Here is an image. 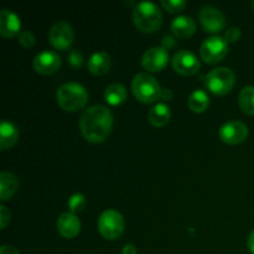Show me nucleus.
Instances as JSON below:
<instances>
[{"instance_id":"obj_6","label":"nucleus","mask_w":254,"mask_h":254,"mask_svg":"<svg viewBox=\"0 0 254 254\" xmlns=\"http://www.w3.org/2000/svg\"><path fill=\"white\" fill-rule=\"evenodd\" d=\"M98 231L106 240H117L124 231V218L116 210L103 211L98 218Z\"/></svg>"},{"instance_id":"obj_17","label":"nucleus","mask_w":254,"mask_h":254,"mask_svg":"<svg viewBox=\"0 0 254 254\" xmlns=\"http://www.w3.org/2000/svg\"><path fill=\"white\" fill-rule=\"evenodd\" d=\"M111 68V56L104 51H97L89 57L88 69L96 76L107 73Z\"/></svg>"},{"instance_id":"obj_12","label":"nucleus","mask_w":254,"mask_h":254,"mask_svg":"<svg viewBox=\"0 0 254 254\" xmlns=\"http://www.w3.org/2000/svg\"><path fill=\"white\" fill-rule=\"evenodd\" d=\"M61 67V57L57 52L45 50L39 52L34 59V68L37 73L52 74Z\"/></svg>"},{"instance_id":"obj_31","label":"nucleus","mask_w":254,"mask_h":254,"mask_svg":"<svg viewBox=\"0 0 254 254\" xmlns=\"http://www.w3.org/2000/svg\"><path fill=\"white\" fill-rule=\"evenodd\" d=\"M174 45H175V40H174V37H171V36H168V35H166V36H164V39H163V47L164 49H170V47H173Z\"/></svg>"},{"instance_id":"obj_30","label":"nucleus","mask_w":254,"mask_h":254,"mask_svg":"<svg viewBox=\"0 0 254 254\" xmlns=\"http://www.w3.org/2000/svg\"><path fill=\"white\" fill-rule=\"evenodd\" d=\"M0 254H20V252L11 246H2L0 248Z\"/></svg>"},{"instance_id":"obj_18","label":"nucleus","mask_w":254,"mask_h":254,"mask_svg":"<svg viewBox=\"0 0 254 254\" xmlns=\"http://www.w3.org/2000/svg\"><path fill=\"white\" fill-rule=\"evenodd\" d=\"M17 138H19V130H17L16 126L4 119L0 126V148L1 150H6L15 145Z\"/></svg>"},{"instance_id":"obj_20","label":"nucleus","mask_w":254,"mask_h":254,"mask_svg":"<svg viewBox=\"0 0 254 254\" xmlns=\"http://www.w3.org/2000/svg\"><path fill=\"white\" fill-rule=\"evenodd\" d=\"M171 117L170 108L165 103H158L149 111L148 119L154 127H164L169 123Z\"/></svg>"},{"instance_id":"obj_1","label":"nucleus","mask_w":254,"mask_h":254,"mask_svg":"<svg viewBox=\"0 0 254 254\" xmlns=\"http://www.w3.org/2000/svg\"><path fill=\"white\" fill-rule=\"evenodd\" d=\"M113 128V114L107 107L97 104L84 111L79 119V129L84 139L91 143H102Z\"/></svg>"},{"instance_id":"obj_27","label":"nucleus","mask_w":254,"mask_h":254,"mask_svg":"<svg viewBox=\"0 0 254 254\" xmlns=\"http://www.w3.org/2000/svg\"><path fill=\"white\" fill-rule=\"evenodd\" d=\"M83 55L77 50H72L68 55V64L74 68H78L83 64Z\"/></svg>"},{"instance_id":"obj_7","label":"nucleus","mask_w":254,"mask_h":254,"mask_svg":"<svg viewBox=\"0 0 254 254\" xmlns=\"http://www.w3.org/2000/svg\"><path fill=\"white\" fill-rule=\"evenodd\" d=\"M228 44L222 36H211L202 42L200 56L207 64L220 62L227 55Z\"/></svg>"},{"instance_id":"obj_16","label":"nucleus","mask_w":254,"mask_h":254,"mask_svg":"<svg viewBox=\"0 0 254 254\" xmlns=\"http://www.w3.org/2000/svg\"><path fill=\"white\" fill-rule=\"evenodd\" d=\"M171 31L179 39H188L192 36L193 32L196 31V22L193 21L192 17L186 16V15H180L176 16L170 24Z\"/></svg>"},{"instance_id":"obj_26","label":"nucleus","mask_w":254,"mask_h":254,"mask_svg":"<svg viewBox=\"0 0 254 254\" xmlns=\"http://www.w3.org/2000/svg\"><path fill=\"white\" fill-rule=\"evenodd\" d=\"M19 42L24 47H32L36 42V39H35L34 34L29 30H25V31H21L19 35Z\"/></svg>"},{"instance_id":"obj_34","label":"nucleus","mask_w":254,"mask_h":254,"mask_svg":"<svg viewBox=\"0 0 254 254\" xmlns=\"http://www.w3.org/2000/svg\"><path fill=\"white\" fill-rule=\"evenodd\" d=\"M248 248H250L251 253L254 254V230L251 232L250 238H248Z\"/></svg>"},{"instance_id":"obj_24","label":"nucleus","mask_w":254,"mask_h":254,"mask_svg":"<svg viewBox=\"0 0 254 254\" xmlns=\"http://www.w3.org/2000/svg\"><path fill=\"white\" fill-rule=\"evenodd\" d=\"M86 197H84L82 193H73V195L68 198L69 212L74 213V215L81 212V211H83V208L86 207Z\"/></svg>"},{"instance_id":"obj_29","label":"nucleus","mask_w":254,"mask_h":254,"mask_svg":"<svg viewBox=\"0 0 254 254\" xmlns=\"http://www.w3.org/2000/svg\"><path fill=\"white\" fill-rule=\"evenodd\" d=\"M10 217H11V215H10L9 210L5 206H0V227H1V230H4L7 223L10 222Z\"/></svg>"},{"instance_id":"obj_3","label":"nucleus","mask_w":254,"mask_h":254,"mask_svg":"<svg viewBox=\"0 0 254 254\" xmlns=\"http://www.w3.org/2000/svg\"><path fill=\"white\" fill-rule=\"evenodd\" d=\"M135 26L143 32H154L163 24V14L153 1H140L133 12Z\"/></svg>"},{"instance_id":"obj_28","label":"nucleus","mask_w":254,"mask_h":254,"mask_svg":"<svg viewBox=\"0 0 254 254\" xmlns=\"http://www.w3.org/2000/svg\"><path fill=\"white\" fill-rule=\"evenodd\" d=\"M241 37V30L238 29V27H230V29L227 30V31L225 32V36H223V39L228 42H236L238 41Z\"/></svg>"},{"instance_id":"obj_14","label":"nucleus","mask_w":254,"mask_h":254,"mask_svg":"<svg viewBox=\"0 0 254 254\" xmlns=\"http://www.w3.org/2000/svg\"><path fill=\"white\" fill-rule=\"evenodd\" d=\"M21 30V21L20 17L12 10L2 9L0 11V35L2 37L19 36Z\"/></svg>"},{"instance_id":"obj_13","label":"nucleus","mask_w":254,"mask_h":254,"mask_svg":"<svg viewBox=\"0 0 254 254\" xmlns=\"http://www.w3.org/2000/svg\"><path fill=\"white\" fill-rule=\"evenodd\" d=\"M220 138L226 144H238L242 143L248 135V128L245 123L238 121H231L223 124L220 128Z\"/></svg>"},{"instance_id":"obj_22","label":"nucleus","mask_w":254,"mask_h":254,"mask_svg":"<svg viewBox=\"0 0 254 254\" xmlns=\"http://www.w3.org/2000/svg\"><path fill=\"white\" fill-rule=\"evenodd\" d=\"M104 98L111 106L122 104L127 98V88L122 83H112L104 91Z\"/></svg>"},{"instance_id":"obj_11","label":"nucleus","mask_w":254,"mask_h":254,"mask_svg":"<svg viewBox=\"0 0 254 254\" xmlns=\"http://www.w3.org/2000/svg\"><path fill=\"white\" fill-rule=\"evenodd\" d=\"M169 62L168 50L164 49L163 46L150 47L146 50L145 54L141 57V64L145 69L150 72H158L165 68Z\"/></svg>"},{"instance_id":"obj_35","label":"nucleus","mask_w":254,"mask_h":254,"mask_svg":"<svg viewBox=\"0 0 254 254\" xmlns=\"http://www.w3.org/2000/svg\"><path fill=\"white\" fill-rule=\"evenodd\" d=\"M252 6H253V10H254V0L252 1Z\"/></svg>"},{"instance_id":"obj_2","label":"nucleus","mask_w":254,"mask_h":254,"mask_svg":"<svg viewBox=\"0 0 254 254\" xmlns=\"http://www.w3.org/2000/svg\"><path fill=\"white\" fill-rule=\"evenodd\" d=\"M56 99L59 106L67 112H78L88 101V93L82 84L77 82H67L57 89Z\"/></svg>"},{"instance_id":"obj_21","label":"nucleus","mask_w":254,"mask_h":254,"mask_svg":"<svg viewBox=\"0 0 254 254\" xmlns=\"http://www.w3.org/2000/svg\"><path fill=\"white\" fill-rule=\"evenodd\" d=\"M189 108L195 113H202L210 106V97L203 89H196L189 96Z\"/></svg>"},{"instance_id":"obj_23","label":"nucleus","mask_w":254,"mask_h":254,"mask_svg":"<svg viewBox=\"0 0 254 254\" xmlns=\"http://www.w3.org/2000/svg\"><path fill=\"white\" fill-rule=\"evenodd\" d=\"M238 104L245 113L254 116V86H247L240 92Z\"/></svg>"},{"instance_id":"obj_8","label":"nucleus","mask_w":254,"mask_h":254,"mask_svg":"<svg viewBox=\"0 0 254 254\" xmlns=\"http://www.w3.org/2000/svg\"><path fill=\"white\" fill-rule=\"evenodd\" d=\"M73 30L66 21H57L51 26L49 31V41L55 49L66 50L73 42Z\"/></svg>"},{"instance_id":"obj_25","label":"nucleus","mask_w":254,"mask_h":254,"mask_svg":"<svg viewBox=\"0 0 254 254\" xmlns=\"http://www.w3.org/2000/svg\"><path fill=\"white\" fill-rule=\"evenodd\" d=\"M161 5L169 12H179L185 9V0H161Z\"/></svg>"},{"instance_id":"obj_32","label":"nucleus","mask_w":254,"mask_h":254,"mask_svg":"<svg viewBox=\"0 0 254 254\" xmlns=\"http://www.w3.org/2000/svg\"><path fill=\"white\" fill-rule=\"evenodd\" d=\"M122 254H136V248L135 246L131 245V243H128L123 247V251H122Z\"/></svg>"},{"instance_id":"obj_4","label":"nucleus","mask_w":254,"mask_h":254,"mask_svg":"<svg viewBox=\"0 0 254 254\" xmlns=\"http://www.w3.org/2000/svg\"><path fill=\"white\" fill-rule=\"evenodd\" d=\"M131 91L138 101L143 103H153L160 98L161 88L156 78L151 74L140 72L131 81Z\"/></svg>"},{"instance_id":"obj_19","label":"nucleus","mask_w":254,"mask_h":254,"mask_svg":"<svg viewBox=\"0 0 254 254\" xmlns=\"http://www.w3.org/2000/svg\"><path fill=\"white\" fill-rule=\"evenodd\" d=\"M19 180L16 176L9 171L0 174V198L1 201H7L16 192Z\"/></svg>"},{"instance_id":"obj_10","label":"nucleus","mask_w":254,"mask_h":254,"mask_svg":"<svg viewBox=\"0 0 254 254\" xmlns=\"http://www.w3.org/2000/svg\"><path fill=\"white\" fill-rule=\"evenodd\" d=\"M200 22L205 31L215 34L221 31L226 25V17L220 9L211 5H206L200 10Z\"/></svg>"},{"instance_id":"obj_15","label":"nucleus","mask_w":254,"mask_h":254,"mask_svg":"<svg viewBox=\"0 0 254 254\" xmlns=\"http://www.w3.org/2000/svg\"><path fill=\"white\" fill-rule=\"evenodd\" d=\"M57 231L64 238H73L81 231V222L72 212H64L57 220Z\"/></svg>"},{"instance_id":"obj_33","label":"nucleus","mask_w":254,"mask_h":254,"mask_svg":"<svg viewBox=\"0 0 254 254\" xmlns=\"http://www.w3.org/2000/svg\"><path fill=\"white\" fill-rule=\"evenodd\" d=\"M160 98L165 99V101H168V99H171V98H173V92L169 91V89H161Z\"/></svg>"},{"instance_id":"obj_9","label":"nucleus","mask_w":254,"mask_h":254,"mask_svg":"<svg viewBox=\"0 0 254 254\" xmlns=\"http://www.w3.org/2000/svg\"><path fill=\"white\" fill-rule=\"evenodd\" d=\"M173 68L183 76H192L200 69V61L193 52L189 50L178 51L173 57Z\"/></svg>"},{"instance_id":"obj_5","label":"nucleus","mask_w":254,"mask_h":254,"mask_svg":"<svg viewBox=\"0 0 254 254\" xmlns=\"http://www.w3.org/2000/svg\"><path fill=\"white\" fill-rule=\"evenodd\" d=\"M235 81L236 77L232 69L228 67H218L206 74L205 86L213 94L223 96L232 89Z\"/></svg>"}]
</instances>
